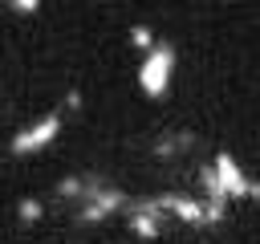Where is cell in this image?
Here are the masks:
<instances>
[{
	"instance_id": "obj_1",
	"label": "cell",
	"mask_w": 260,
	"mask_h": 244,
	"mask_svg": "<svg viewBox=\"0 0 260 244\" xmlns=\"http://www.w3.org/2000/svg\"><path fill=\"white\" fill-rule=\"evenodd\" d=\"M171 73H175V49L162 45V41H154V49L142 53V65H138V85H142V94L162 98V94L171 89Z\"/></svg>"
},
{
	"instance_id": "obj_2",
	"label": "cell",
	"mask_w": 260,
	"mask_h": 244,
	"mask_svg": "<svg viewBox=\"0 0 260 244\" xmlns=\"http://www.w3.org/2000/svg\"><path fill=\"white\" fill-rule=\"evenodd\" d=\"M57 134H61V114H41L37 122H28L24 130H16V134H12V155H32V150H45Z\"/></svg>"
},
{
	"instance_id": "obj_3",
	"label": "cell",
	"mask_w": 260,
	"mask_h": 244,
	"mask_svg": "<svg viewBox=\"0 0 260 244\" xmlns=\"http://www.w3.org/2000/svg\"><path fill=\"white\" fill-rule=\"evenodd\" d=\"M187 142H191V134H167V138L154 142V155H158V159H175V155L187 150Z\"/></svg>"
},
{
	"instance_id": "obj_4",
	"label": "cell",
	"mask_w": 260,
	"mask_h": 244,
	"mask_svg": "<svg viewBox=\"0 0 260 244\" xmlns=\"http://www.w3.org/2000/svg\"><path fill=\"white\" fill-rule=\"evenodd\" d=\"M53 195H57V199H73V203H81V199H85V179H81V175H73V179H61Z\"/></svg>"
},
{
	"instance_id": "obj_5",
	"label": "cell",
	"mask_w": 260,
	"mask_h": 244,
	"mask_svg": "<svg viewBox=\"0 0 260 244\" xmlns=\"http://www.w3.org/2000/svg\"><path fill=\"white\" fill-rule=\"evenodd\" d=\"M41 216H45V203H41V199H20V211H16L20 224H37Z\"/></svg>"
},
{
	"instance_id": "obj_6",
	"label": "cell",
	"mask_w": 260,
	"mask_h": 244,
	"mask_svg": "<svg viewBox=\"0 0 260 244\" xmlns=\"http://www.w3.org/2000/svg\"><path fill=\"white\" fill-rule=\"evenodd\" d=\"M130 45H138V53H150V49H154V33H150L146 24H134V28H130Z\"/></svg>"
},
{
	"instance_id": "obj_7",
	"label": "cell",
	"mask_w": 260,
	"mask_h": 244,
	"mask_svg": "<svg viewBox=\"0 0 260 244\" xmlns=\"http://www.w3.org/2000/svg\"><path fill=\"white\" fill-rule=\"evenodd\" d=\"M65 106H69V110H81V94L69 89V94H65Z\"/></svg>"
}]
</instances>
